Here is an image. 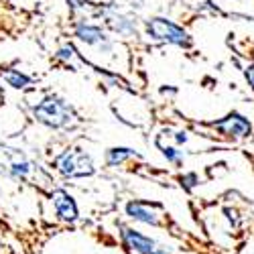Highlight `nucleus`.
Instances as JSON below:
<instances>
[{"instance_id": "11", "label": "nucleus", "mask_w": 254, "mask_h": 254, "mask_svg": "<svg viewBox=\"0 0 254 254\" xmlns=\"http://www.w3.org/2000/svg\"><path fill=\"white\" fill-rule=\"evenodd\" d=\"M134 157H138V155H136L134 149H130V146H112V149L106 151L104 161L108 167H120V165H124L126 161H130Z\"/></svg>"}, {"instance_id": "7", "label": "nucleus", "mask_w": 254, "mask_h": 254, "mask_svg": "<svg viewBox=\"0 0 254 254\" xmlns=\"http://www.w3.org/2000/svg\"><path fill=\"white\" fill-rule=\"evenodd\" d=\"M120 238H122V244L126 248H130L136 254H173L167 246L159 244L157 240H153L149 236L140 234V232L134 230V228H124L120 232Z\"/></svg>"}, {"instance_id": "1", "label": "nucleus", "mask_w": 254, "mask_h": 254, "mask_svg": "<svg viewBox=\"0 0 254 254\" xmlns=\"http://www.w3.org/2000/svg\"><path fill=\"white\" fill-rule=\"evenodd\" d=\"M33 118L51 130H61L69 128L77 120V114L67 100L59 98L57 94H47L33 106Z\"/></svg>"}, {"instance_id": "3", "label": "nucleus", "mask_w": 254, "mask_h": 254, "mask_svg": "<svg viewBox=\"0 0 254 254\" xmlns=\"http://www.w3.org/2000/svg\"><path fill=\"white\" fill-rule=\"evenodd\" d=\"M144 31H146V37L157 41V43L173 45V47H181V49L191 47V37H189V33L181 25H177L175 20L167 18V16H149L144 20Z\"/></svg>"}, {"instance_id": "17", "label": "nucleus", "mask_w": 254, "mask_h": 254, "mask_svg": "<svg viewBox=\"0 0 254 254\" xmlns=\"http://www.w3.org/2000/svg\"><path fill=\"white\" fill-rule=\"evenodd\" d=\"M242 71H244V77H246V81H248V86L254 90V63H248V65H246Z\"/></svg>"}, {"instance_id": "13", "label": "nucleus", "mask_w": 254, "mask_h": 254, "mask_svg": "<svg viewBox=\"0 0 254 254\" xmlns=\"http://www.w3.org/2000/svg\"><path fill=\"white\" fill-rule=\"evenodd\" d=\"M55 59L57 61H71V59H81V55L75 51V47L71 45V43H65V45H61L59 47V51L55 53Z\"/></svg>"}, {"instance_id": "9", "label": "nucleus", "mask_w": 254, "mask_h": 254, "mask_svg": "<svg viewBox=\"0 0 254 254\" xmlns=\"http://www.w3.org/2000/svg\"><path fill=\"white\" fill-rule=\"evenodd\" d=\"M126 216L138 224L146 226H161V205L151 203V201H142V199H130L124 207Z\"/></svg>"}, {"instance_id": "10", "label": "nucleus", "mask_w": 254, "mask_h": 254, "mask_svg": "<svg viewBox=\"0 0 254 254\" xmlns=\"http://www.w3.org/2000/svg\"><path fill=\"white\" fill-rule=\"evenodd\" d=\"M2 81L6 83L8 88L16 90V92H23V90H29L33 86V77L20 69H14V67H8L2 71Z\"/></svg>"}, {"instance_id": "15", "label": "nucleus", "mask_w": 254, "mask_h": 254, "mask_svg": "<svg viewBox=\"0 0 254 254\" xmlns=\"http://www.w3.org/2000/svg\"><path fill=\"white\" fill-rule=\"evenodd\" d=\"M187 140H189V134H187L185 130H175V132H173V144H175V146L187 144Z\"/></svg>"}, {"instance_id": "8", "label": "nucleus", "mask_w": 254, "mask_h": 254, "mask_svg": "<svg viewBox=\"0 0 254 254\" xmlns=\"http://www.w3.org/2000/svg\"><path fill=\"white\" fill-rule=\"evenodd\" d=\"M51 203H53V209H55V216L59 222L63 224H75L79 220V207H77V201L73 199L71 193H67L65 189H53L51 191Z\"/></svg>"}, {"instance_id": "5", "label": "nucleus", "mask_w": 254, "mask_h": 254, "mask_svg": "<svg viewBox=\"0 0 254 254\" xmlns=\"http://www.w3.org/2000/svg\"><path fill=\"white\" fill-rule=\"evenodd\" d=\"M102 20L106 23V27L112 29L116 35L120 37H136L138 33V23H136V16L126 12L122 8H118L116 4H106L98 8Z\"/></svg>"}, {"instance_id": "14", "label": "nucleus", "mask_w": 254, "mask_h": 254, "mask_svg": "<svg viewBox=\"0 0 254 254\" xmlns=\"http://www.w3.org/2000/svg\"><path fill=\"white\" fill-rule=\"evenodd\" d=\"M179 183H181V187L187 189V191H191V189H195L199 185V177H197V173H183L179 177Z\"/></svg>"}, {"instance_id": "4", "label": "nucleus", "mask_w": 254, "mask_h": 254, "mask_svg": "<svg viewBox=\"0 0 254 254\" xmlns=\"http://www.w3.org/2000/svg\"><path fill=\"white\" fill-rule=\"evenodd\" d=\"M73 35L77 41H81L86 47L96 49L100 55H110L114 51V39L102 29V25H96L88 18H81L73 25Z\"/></svg>"}, {"instance_id": "12", "label": "nucleus", "mask_w": 254, "mask_h": 254, "mask_svg": "<svg viewBox=\"0 0 254 254\" xmlns=\"http://www.w3.org/2000/svg\"><path fill=\"white\" fill-rule=\"evenodd\" d=\"M157 146H159V151H161V155L171 163V165H181L183 163V159H185V155H183V151H179V146H175V144H163V142H159L157 140Z\"/></svg>"}, {"instance_id": "16", "label": "nucleus", "mask_w": 254, "mask_h": 254, "mask_svg": "<svg viewBox=\"0 0 254 254\" xmlns=\"http://www.w3.org/2000/svg\"><path fill=\"white\" fill-rule=\"evenodd\" d=\"M65 2H67V6H69L73 12L83 10L86 6H90V4H88V0H65Z\"/></svg>"}, {"instance_id": "6", "label": "nucleus", "mask_w": 254, "mask_h": 254, "mask_svg": "<svg viewBox=\"0 0 254 254\" xmlns=\"http://www.w3.org/2000/svg\"><path fill=\"white\" fill-rule=\"evenodd\" d=\"M207 126H209V128H214L216 132H220L222 136L232 138V140L248 138L252 134L250 120L244 114H240V112H230V114H226L224 118H220L216 122H209Z\"/></svg>"}, {"instance_id": "2", "label": "nucleus", "mask_w": 254, "mask_h": 254, "mask_svg": "<svg viewBox=\"0 0 254 254\" xmlns=\"http://www.w3.org/2000/svg\"><path fill=\"white\" fill-rule=\"evenodd\" d=\"M53 167L63 179H83L96 173V163L92 155L79 146H69L61 155H57Z\"/></svg>"}]
</instances>
